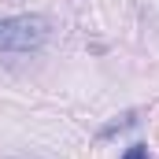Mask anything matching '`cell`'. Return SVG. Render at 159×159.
<instances>
[{
  "mask_svg": "<svg viewBox=\"0 0 159 159\" xmlns=\"http://www.w3.org/2000/svg\"><path fill=\"white\" fill-rule=\"evenodd\" d=\"M48 41L44 15H11L0 19V52H37Z\"/></svg>",
  "mask_w": 159,
  "mask_h": 159,
  "instance_id": "obj_1",
  "label": "cell"
},
{
  "mask_svg": "<svg viewBox=\"0 0 159 159\" xmlns=\"http://www.w3.org/2000/svg\"><path fill=\"white\" fill-rule=\"evenodd\" d=\"M133 122H137V115H122V119H119V122H111V126H107V129H104L100 137H111L115 129H126V126H133Z\"/></svg>",
  "mask_w": 159,
  "mask_h": 159,
  "instance_id": "obj_2",
  "label": "cell"
},
{
  "mask_svg": "<svg viewBox=\"0 0 159 159\" xmlns=\"http://www.w3.org/2000/svg\"><path fill=\"white\" fill-rule=\"evenodd\" d=\"M122 159H152V156H148V148H144V144H129V148L122 152Z\"/></svg>",
  "mask_w": 159,
  "mask_h": 159,
  "instance_id": "obj_3",
  "label": "cell"
}]
</instances>
